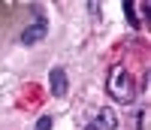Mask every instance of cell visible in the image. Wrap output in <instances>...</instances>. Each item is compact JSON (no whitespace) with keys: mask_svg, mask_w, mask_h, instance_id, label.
<instances>
[{"mask_svg":"<svg viewBox=\"0 0 151 130\" xmlns=\"http://www.w3.org/2000/svg\"><path fill=\"white\" fill-rule=\"evenodd\" d=\"M45 33H48V21L45 18H36L33 24H27V27L21 30V46H36L40 40H45Z\"/></svg>","mask_w":151,"mask_h":130,"instance_id":"cell-2","label":"cell"},{"mask_svg":"<svg viewBox=\"0 0 151 130\" xmlns=\"http://www.w3.org/2000/svg\"><path fill=\"white\" fill-rule=\"evenodd\" d=\"M33 130H52V115H42L40 121H36V127Z\"/></svg>","mask_w":151,"mask_h":130,"instance_id":"cell-6","label":"cell"},{"mask_svg":"<svg viewBox=\"0 0 151 130\" xmlns=\"http://www.w3.org/2000/svg\"><path fill=\"white\" fill-rule=\"evenodd\" d=\"M124 15H127V21L133 24V27H139V15H136V3H124Z\"/></svg>","mask_w":151,"mask_h":130,"instance_id":"cell-5","label":"cell"},{"mask_svg":"<svg viewBox=\"0 0 151 130\" xmlns=\"http://www.w3.org/2000/svg\"><path fill=\"white\" fill-rule=\"evenodd\" d=\"M106 91L112 97H115L118 103H133L136 100V85H133V76L121 67V64H115V67L109 70L106 76Z\"/></svg>","mask_w":151,"mask_h":130,"instance_id":"cell-1","label":"cell"},{"mask_svg":"<svg viewBox=\"0 0 151 130\" xmlns=\"http://www.w3.org/2000/svg\"><path fill=\"white\" fill-rule=\"evenodd\" d=\"M91 130H118V115H115V109H109V106L97 109L94 121H91Z\"/></svg>","mask_w":151,"mask_h":130,"instance_id":"cell-3","label":"cell"},{"mask_svg":"<svg viewBox=\"0 0 151 130\" xmlns=\"http://www.w3.org/2000/svg\"><path fill=\"white\" fill-rule=\"evenodd\" d=\"M48 88H52L55 97H67V73H64V67H55L48 73Z\"/></svg>","mask_w":151,"mask_h":130,"instance_id":"cell-4","label":"cell"}]
</instances>
